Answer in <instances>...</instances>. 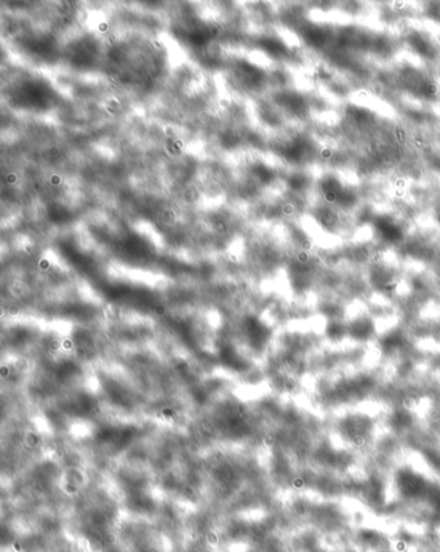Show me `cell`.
<instances>
[]
</instances>
